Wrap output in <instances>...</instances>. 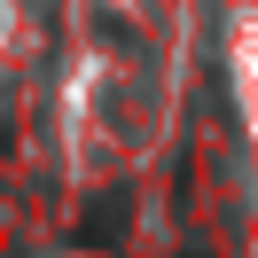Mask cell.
<instances>
[{
	"instance_id": "1",
	"label": "cell",
	"mask_w": 258,
	"mask_h": 258,
	"mask_svg": "<svg viewBox=\"0 0 258 258\" xmlns=\"http://www.w3.org/2000/svg\"><path fill=\"white\" fill-rule=\"evenodd\" d=\"M125 227H133V196L125 188H102L94 204H86V219H79V242H86V250H117Z\"/></svg>"
},
{
	"instance_id": "2",
	"label": "cell",
	"mask_w": 258,
	"mask_h": 258,
	"mask_svg": "<svg viewBox=\"0 0 258 258\" xmlns=\"http://www.w3.org/2000/svg\"><path fill=\"white\" fill-rule=\"evenodd\" d=\"M196 258H204V250H196Z\"/></svg>"
}]
</instances>
